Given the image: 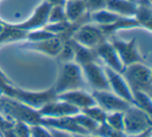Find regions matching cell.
Instances as JSON below:
<instances>
[{"mask_svg":"<svg viewBox=\"0 0 152 137\" xmlns=\"http://www.w3.org/2000/svg\"><path fill=\"white\" fill-rule=\"evenodd\" d=\"M59 65L61 67H59L58 77L55 84L53 85L56 96L61 93L76 91V89L86 91L89 85L83 77L80 65L74 61L59 63Z\"/></svg>","mask_w":152,"mask_h":137,"instance_id":"1","label":"cell"},{"mask_svg":"<svg viewBox=\"0 0 152 137\" xmlns=\"http://www.w3.org/2000/svg\"><path fill=\"white\" fill-rule=\"evenodd\" d=\"M0 95L17 100L37 110L43 107L45 104L57 99L53 86L45 91H29L19 88L14 84H10L1 89Z\"/></svg>","mask_w":152,"mask_h":137,"instance_id":"2","label":"cell"},{"mask_svg":"<svg viewBox=\"0 0 152 137\" xmlns=\"http://www.w3.org/2000/svg\"><path fill=\"white\" fill-rule=\"evenodd\" d=\"M121 74L132 93L133 91H143L151 96V69L146 63L137 62L127 65L124 67Z\"/></svg>","mask_w":152,"mask_h":137,"instance_id":"3","label":"cell"},{"mask_svg":"<svg viewBox=\"0 0 152 137\" xmlns=\"http://www.w3.org/2000/svg\"><path fill=\"white\" fill-rule=\"evenodd\" d=\"M124 133L126 135H134L152 129L151 115L141 108L130 105L123 113Z\"/></svg>","mask_w":152,"mask_h":137,"instance_id":"4","label":"cell"},{"mask_svg":"<svg viewBox=\"0 0 152 137\" xmlns=\"http://www.w3.org/2000/svg\"><path fill=\"white\" fill-rule=\"evenodd\" d=\"M107 40L110 41V43L113 45L115 50L117 51L119 58H120L121 62L123 63L124 67H127V65H133V63L145 61L142 57L141 53L139 52V49H137V38H131L129 42H125L121 38H118L116 36H113L108 38Z\"/></svg>","mask_w":152,"mask_h":137,"instance_id":"5","label":"cell"},{"mask_svg":"<svg viewBox=\"0 0 152 137\" xmlns=\"http://www.w3.org/2000/svg\"><path fill=\"white\" fill-rule=\"evenodd\" d=\"M83 74L88 85L93 91H110L104 67L99 62H90L81 65Z\"/></svg>","mask_w":152,"mask_h":137,"instance_id":"6","label":"cell"},{"mask_svg":"<svg viewBox=\"0 0 152 137\" xmlns=\"http://www.w3.org/2000/svg\"><path fill=\"white\" fill-rule=\"evenodd\" d=\"M72 40L89 49H95L103 41L107 40L97 25L87 23L81 25L72 36Z\"/></svg>","mask_w":152,"mask_h":137,"instance_id":"7","label":"cell"},{"mask_svg":"<svg viewBox=\"0 0 152 137\" xmlns=\"http://www.w3.org/2000/svg\"><path fill=\"white\" fill-rule=\"evenodd\" d=\"M91 95L95 100L96 105L99 106L106 113L124 112L131 105L110 91H93Z\"/></svg>","mask_w":152,"mask_h":137,"instance_id":"8","label":"cell"},{"mask_svg":"<svg viewBox=\"0 0 152 137\" xmlns=\"http://www.w3.org/2000/svg\"><path fill=\"white\" fill-rule=\"evenodd\" d=\"M95 52L99 58L100 62L103 67H107L117 73H122L124 70V65L121 62L119 55L113 45L108 40H105L98 45L95 49Z\"/></svg>","mask_w":152,"mask_h":137,"instance_id":"9","label":"cell"},{"mask_svg":"<svg viewBox=\"0 0 152 137\" xmlns=\"http://www.w3.org/2000/svg\"><path fill=\"white\" fill-rule=\"evenodd\" d=\"M38 112L42 117H65L79 113L80 109L67 102L56 99L45 104L43 107L38 109Z\"/></svg>","mask_w":152,"mask_h":137,"instance_id":"10","label":"cell"},{"mask_svg":"<svg viewBox=\"0 0 152 137\" xmlns=\"http://www.w3.org/2000/svg\"><path fill=\"white\" fill-rule=\"evenodd\" d=\"M104 71H105V74L107 76L110 91H113L115 95L120 97L121 99L128 102L129 104L133 105L134 102H133L132 91H130L128 84L126 83L125 79L123 78L122 74L115 72L107 67H104Z\"/></svg>","mask_w":152,"mask_h":137,"instance_id":"11","label":"cell"},{"mask_svg":"<svg viewBox=\"0 0 152 137\" xmlns=\"http://www.w3.org/2000/svg\"><path fill=\"white\" fill-rule=\"evenodd\" d=\"M50 7V4L46 0H43L26 21L21 22V23H16V25L26 31H32V30L43 28L48 23V14Z\"/></svg>","mask_w":152,"mask_h":137,"instance_id":"12","label":"cell"},{"mask_svg":"<svg viewBox=\"0 0 152 137\" xmlns=\"http://www.w3.org/2000/svg\"><path fill=\"white\" fill-rule=\"evenodd\" d=\"M64 42L65 41L61 36H55L53 38L40 41V42H28L27 41V43L22 45L21 48L43 53L51 57H56L63 48Z\"/></svg>","mask_w":152,"mask_h":137,"instance_id":"13","label":"cell"},{"mask_svg":"<svg viewBox=\"0 0 152 137\" xmlns=\"http://www.w3.org/2000/svg\"><path fill=\"white\" fill-rule=\"evenodd\" d=\"M56 98L57 100L67 102V103L79 108L80 111L85 108L96 105V102L94 100L93 96L88 91H86L85 89H76V91L61 93L57 95Z\"/></svg>","mask_w":152,"mask_h":137,"instance_id":"14","label":"cell"},{"mask_svg":"<svg viewBox=\"0 0 152 137\" xmlns=\"http://www.w3.org/2000/svg\"><path fill=\"white\" fill-rule=\"evenodd\" d=\"M106 38L115 36L116 32L122 29H131V28H141L140 24L133 17H119L117 21L108 25H97Z\"/></svg>","mask_w":152,"mask_h":137,"instance_id":"15","label":"cell"},{"mask_svg":"<svg viewBox=\"0 0 152 137\" xmlns=\"http://www.w3.org/2000/svg\"><path fill=\"white\" fill-rule=\"evenodd\" d=\"M28 31L18 27L16 24L5 22L2 30L0 31V46L10 43L21 42L27 40Z\"/></svg>","mask_w":152,"mask_h":137,"instance_id":"16","label":"cell"},{"mask_svg":"<svg viewBox=\"0 0 152 137\" xmlns=\"http://www.w3.org/2000/svg\"><path fill=\"white\" fill-rule=\"evenodd\" d=\"M137 1L131 0H106L105 9L121 17H133Z\"/></svg>","mask_w":152,"mask_h":137,"instance_id":"17","label":"cell"},{"mask_svg":"<svg viewBox=\"0 0 152 137\" xmlns=\"http://www.w3.org/2000/svg\"><path fill=\"white\" fill-rule=\"evenodd\" d=\"M141 28L151 31L152 24V7L151 0H139L137 4L135 14L133 16Z\"/></svg>","mask_w":152,"mask_h":137,"instance_id":"18","label":"cell"},{"mask_svg":"<svg viewBox=\"0 0 152 137\" xmlns=\"http://www.w3.org/2000/svg\"><path fill=\"white\" fill-rule=\"evenodd\" d=\"M66 18L69 22H75L89 15L85 0H67L65 4Z\"/></svg>","mask_w":152,"mask_h":137,"instance_id":"19","label":"cell"},{"mask_svg":"<svg viewBox=\"0 0 152 137\" xmlns=\"http://www.w3.org/2000/svg\"><path fill=\"white\" fill-rule=\"evenodd\" d=\"M119 17H121V16L112 13L106 9H100V11L94 12V13H90L91 23H95L96 25H108V24H112L115 21H117Z\"/></svg>","mask_w":152,"mask_h":137,"instance_id":"20","label":"cell"},{"mask_svg":"<svg viewBox=\"0 0 152 137\" xmlns=\"http://www.w3.org/2000/svg\"><path fill=\"white\" fill-rule=\"evenodd\" d=\"M133 105L141 108L142 110L146 111L148 114H152V103L151 96L143 91H133Z\"/></svg>","mask_w":152,"mask_h":137,"instance_id":"21","label":"cell"},{"mask_svg":"<svg viewBox=\"0 0 152 137\" xmlns=\"http://www.w3.org/2000/svg\"><path fill=\"white\" fill-rule=\"evenodd\" d=\"M74 56H75V51H74L73 41H72V38L66 40L64 42L61 52L56 56L57 60H58L59 63L71 62V61H74Z\"/></svg>","mask_w":152,"mask_h":137,"instance_id":"22","label":"cell"},{"mask_svg":"<svg viewBox=\"0 0 152 137\" xmlns=\"http://www.w3.org/2000/svg\"><path fill=\"white\" fill-rule=\"evenodd\" d=\"M92 135H95L98 137H126L127 135L124 132L117 131L110 126L106 122L99 124L98 128L94 132L91 133Z\"/></svg>","mask_w":152,"mask_h":137,"instance_id":"23","label":"cell"},{"mask_svg":"<svg viewBox=\"0 0 152 137\" xmlns=\"http://www.w3.org/2000/svg\"><path fill=\"white\" fill-rule=\"evenodd\" d=\"M73 118H74V120H75L81 128L85 129L89 134H91L92 132H94V131L98 128V126H99V124H98L97 122L92 120L91 117L86 115V114L83 113L81 111L79 112V113L75 114V115H73Z\"/></svg>","mask_w":152,"mask_h":137,"instance_id":"24","label":"cell"},{"mask_svg":"<svg viewBox=\"0 0 152 137\" xmlns=\"http://www.w3.org/2000/svg\"><path fill=\"white\" fill-rule=\"evenodd\" d=\"M81 112L85 113L86 115H88L89 117H91L92 120H94L95 122H97L98 124H101V123L105 122L106 115H107V113L97 105L85 108V109L81 110Z\"/></svg>","mask_w":152,"mask_h":137,"instance_id":"25","label":"cell"},{"mask_svg":"<svg viewBox=\"0 0 152 137\" xmlns=\"http://www.w3.org/2000/svg\"><path fill=\"white\" fill-rule=\"evenodd\" d=\"M123 113L124 112H110L107 113L105 122L112 128L117 131L124 132V120H123Z\"/></svg>","mask_w":152,"mask_h":137,"instance_id":"26","label":"cell"},{"mask_svg":"<svg viewBox=\"0 0 152 137\" xmlns=\"http://www.w3.org/2000/svg\"><path fill=\"white\" fill-rule=\"evenodd\" d=\"M65 7H51L48 14V23H58L66 21ZM47 23V24H48Z\"/></svg>","mask_w":152,"mask_h":137,"instance_id":"27","label":"cell"},{"mask_svg":"<svg viewBox=\"0 0 152 137\" xmlns=\"http://www.w3.org/2000/svg\"><path fill=\"white\" fill-rule=\"evenodd\" d=\"M55 36V34L49 32L45 28H40V29L32 30V31H28L27 34V40L28 42H40V41H44L47 38H50Z\"/></svg>","mask_w":152,"mask_h":137,"instance_id":"28","label":"cell"},{"mask_svg":"<svg viewBox=\"0 0 152 137\" xmlns=\"http://www.w3.org/2000/svg\"><path fill=\"white\" fill-rule=\"evenodd\" d=\"M87 9L89 13L100 11V9H105L106 0H85Z\"/></svg>","mask_w":152,"mask_h":137,"instance_id":"29","label":"cell"},{"mask_svg":"<svg viewBox=\"0 0 152 137\" xmlns=\"http://www.w3.org/2000/svg\"><path fill=\"white\" fill-rule=\"evenodd\" d=\"M10 84H13V83H12L11 80H10V79L5 76L4 73L0 70V91H1V89H2L4 86L10 85Z\"/></svg>","mask_w":152,"mask_h":137,"instance_id":"30","label":"cell"},{"mask_svg":"<svg viewBox=\"0 0 152 137\" xmlns=\"http://www.w3.org/2000/svg\"><path fill=\"white\" fill-rule=\"evenodd\" d=\"M50 7H65L67 0H46Z\"/></svg>","mask_w":152,"mask_h":137,"instance_id":"31","label":"cell"},{"mask_svg":"<svg viewBox=\"0 0 152 137\" xmlns=\"http://www.w3.org/2000/svg\"><path fill=\"white\" fill-rule=\"evenodd\" d=\"M151 132H152V129H149V130L145 131V132H142L134 135H127L126 137H151Z\"/></svg>","mask_w":152,"mask_h":137,"instance_id":"32","label":"cell"},{"mask_svg":"<svg viewBox=\"0 0 152 137\" xmlns=\"http://www.w3.org/2000/svg\"><path fill=\"white\" fill-rule=\"evenodd\" d=\"M74 137H98V136H95V135H92V134H75Z\"/></svg>","mask_w":152,"mask_h":137,"instance_id":"33","label":"cell"},{"mask_svg":"<svg viewBox=\"0 0 152 137\" xmlns=\"http://www.w3.org/2000/svg\"><path fill=\"white\" fill-rule=\"evenodd\" d=\"M131 1H139V0H131Z\"/></svg>","mask_w":152,"mask_h":137,"instance_id":"34","label":"cell"}]
</instances>
